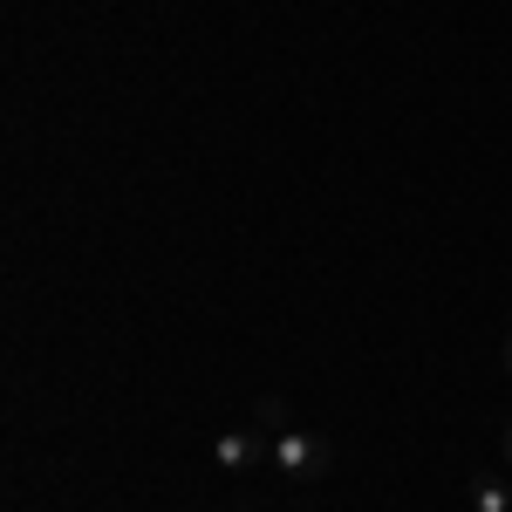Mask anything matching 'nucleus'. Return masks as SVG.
<instances>
[{"mask_svg": "<svg viewBox=\"0 0 512 512\" xmlns=\"http://www.w3.org/2000/svg\"><path fill=\"white\" fill-rule=\"evenodd\" d=\"M472 512H512L506 485H499V478H478V485H472Z\"/></svg>", "mask_w": 512, "mask_h": 512, "instance_id": "obj_4", "label": "nucleus"}, {"mask_svg": "<svg viewBox=\"0 0 512 512\" xmlns=\"http://www.w3.org/2000/svg\"><path fill=\"white\" fill-rule=\"evenodd\" d=\"M506 369H512V335H506Z\"/></svg>", "mask_w": 512, "mask_h": 512, "instance_id": "obj_6", "label": "nucleus"}, {"mask_svg": "<svg viewBox=\"0 0 512 512\" xmlns=\"http://www.w3.org/2000/svg\"><path fill=\"white\" fill-rule=\"evenodd\" d=\"M506 465H512V424H506Z\"/></svg>", "mask_w": 512, "mask_h": 512, "instance_id": "obj_5", "label": "nucleus"}, {"mask_svg": "<svg viewBox=\"0 0 512 512\" xmlns=\"http://www.w3.org/2000/svg\"><path fill=\"white\" fill-rule=\"evenodd\" d=\"M253 431H267V437L294 431V424H287V403H280V396H260V403H253Z\"/></svg>", "mask_w": 512, "mask_h": 512, "instance_id": "obj_3", "label": "nucleus"}, {"mask_svg": "<svg viewBox=\"0 0 512 512\" xmlns=\"http://www.w3.org/2000/svg\"><path fill=\"white\" fill-rule=\"evenodd\" d=\"M267 451H274V444H260V431H226L212 444L219 472H253V465H267Z\"/></svg>", "mask_w": 512, "mask_h": 512, "instance_id": "obj_2", "label": "nucleus"}, {"mask_svg": "<svg viewBox=\"0 0 512 512\" xmlns=\"http://www.w3.org/2000/svg\"><path fill=\"white\" fill-rule=\"evenodd\" d=\"M274 451H267V465H274L280 478H321L328 465H335V444L321 431H280V437H267Z\"/></svg>", "mask_w": 512, "mask_h": 512, "instance_id": "obj_1", "label": "nucleus"}]
</instances>
